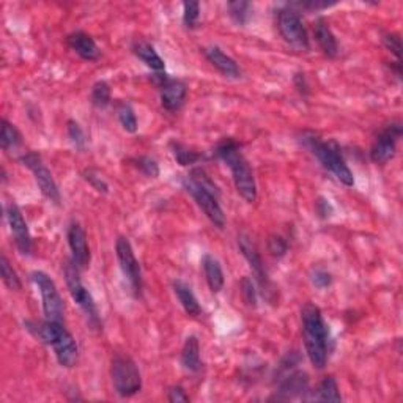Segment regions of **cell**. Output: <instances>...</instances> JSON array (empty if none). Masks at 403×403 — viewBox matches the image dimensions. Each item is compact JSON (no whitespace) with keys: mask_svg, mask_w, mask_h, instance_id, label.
<instances>
[{"mask_svg":"<svg viewBox=\"0 0 403 403\" xmlns=\"http://www.w3.org/2000/svg\"><path fill=\"white\" fill-rule=\"evenodd\" d=\"M301 325L305 353L313 367L322 370L330 356V330L322 310L312 303L304 304L301 309Z\"/></svg>","mask_w":403,"mask_h":403,"instance_id":"obj_1","label":"cell"},{"mask_svg":"<svg viewBox=\"0 0 403 403\" xmlns=\"http://www.w3.org/2000/svg\"><path fill=\"white\" fill-rule=\"evenodd\" d=\"M214 156L232 172L235 189L248 204L257 200V183L249 162L241 153V145L234 137H224L214 147Z\"/></svg>","mask_w":403,"mask_h":403,"instance_id":"obj_2","label":"cell"},{"mask_svg":"<svg viewBox=\"0 0 403 403\" xmlns=\"http://www.w3.org/2000/svg\"><path fill=\"white\" fill-rule=\"evenodd\" d=\"M300 140L301 144L308 148L313 156H315L317 161L322 164L326 170H330L342 184L352 188L355 184L353 172L350 170L345 159H343L337 142L335 140L325 142L320 139L317 134H313L310 131H304L301 134Z\"/></svg>","mask_w":403,"mask_h":403,"instance_id":"obj_3","label":"cell"},{"mask_svg":"<svg viewBox=\"0 0 403 403\" xmlns=\"http://www.w3.org/2000/svg\"><path fill=\"white\" fill-rule=\"evenodd\" d=\"M63 276H65L66 287H68V292L73 298V301L79 305L82 312H84L88 325L92 326V330H100L103 323H101L98 308H96V303L93 300L92 293L88 292V290L84 287V283H82L80 270H79V266L73 262V260H68V262L65 263Z\"/></svg>","mask_w":403,"mask_h":403,"instance_id":"obj_4","label":"cell"},{"mask_svg":"<svg viewBox=\"0 0 403 403\" xmlns=\"http://www.w3.org/2000/svg\"><path fill=\"white\" fill-rule=\"evenodd\" d=\"M110 377L115 392L122 399H130L142 389V375L131 356L115 353L110 362Z\"/></svg>","mask_w":403,"mask_h":403,"instance_id":"obj_5","label":"cell"},{"mask_svg":"<svg viewBox=\"0 0 403 403\" xmlns=\"http://www.w3.org/2000/svg\"><path fill=\"white\" fill-rule=\"evenodd\" d=\"M276 22H278V31L283 41L288 43L290 46L301 51H308L310 48L308 31H305L300 11L286 4L278 10V21Z\"/></svg>","mask_w":403,"mask_h":403,"instance_id":"obj_6","label":"cell"},{"mask_svg":"<svg viewBox=\"0 0 403 403\" xmlns=\"http://www.w3.org/2000/svg\"><path fill=\"white\" fill-rule=\"evenodd\" d=\"M31 279L36 286V288L40 290L44 318L51 320V322L63 323L65 304H63L61 293H58L56 282L43 271H33L31 274Z\"/></svg>","mask_w":403,"mask_h":403,"instance_id":"obj_7","label":"cell"},{"mask_svg":"<svg viewBox=\"0 0 403 403\" xmlns=\"http://www.w3.org/2000/svg\"><path fill=\"white\" fill-rule=\"evenodd\" d=\"M238 248H240L246 262L249 263V268L253 273V278H256L260 290H262V295L268 301L273 303L276 296V288L273 287V283L265 271L263 258L260 256L256 243L251 240V236H248L246 234H240L238 235Z\"/></svg>","mask_w":403,"mask_h":403,"instance_id":"obj_8","label":"cell"},{"mask_svg":"<svg viewBox=\"0 0 403 403\" xmlns=\"http://www.w3.org/2000/svg\"><path fill=\"white\" fill-rule=\"evenodd\" d=\"M19 162H22V166H26L28 170L32 172L35 177V182L38 184V188L41 194L46 197L49 202L56 205H61V191H58V186L52 177L51 170L46 167V164L43 162L41 156L36 152H26L19 158Z\"/></svg>","mask_w":403,"mask_h":403,"instance_id":"obj_9","label":"cell"},{"mask_svg":"<svg viewBox=\"0 0 403 403\" xmlns=\"http://www.w3.org/2000/svg\"><path fill=\"white\" fill-rule=\"evenodd\" d=\"M183 188L186 189V192L191 194L194 202H196L197 206L202 211H204L206 218L211 221L214 227H218L221 230L226 227V214H224L222 211L219 199L216 194L206 191L205 188H202L200 184L191 180L189 177H186L183 180Z\"/></svg>","mask_w":403,"mask_h":403,"instance_id":"obj_10","label":"cell"},{"mask_svg":"<svg viewBox=\"0 0 403 403\" xmlns=\"http://www.w3.org/2000/svg\"><path fill=\"white\" fill-rule=\"evenodd\" d=\"M115 253H117L118 265H120V270L126 278V281L130 282L132 293L136 296H140L142 287H144V282H142V270H140V265L137 262L136 256H134L132 246L128 238L126 236L117 238Z\"/></svg>","mask_w":403,"mask_h":403,"instance_id":"obj_11","label":"cell"},{"mask_svg":"<svg viewBox=\"0 0 403 403\" xmlns=\"http://www.w3.org/2000/svg\"><path fill=\"white\" fill-rule=\"evenodd\" d=\"M403 128L400 122H391L378 132L370 147V159L375 164L389 162L395 152H397V142L402 137Z\"/></svg>","mask_w":403,"mask_h":403,"instance_id":"obj_12","label":"cell"},{"mask_svg":"<svg viewBox=\"0 0 403 403\" xmlns=\"http://www.w3.org/2000/svg\"><path fill=\"white\" fill-rule=\"evenodd\" d=\"M155 85L159 90L161 106L167 112H177L183 108L188 87L180 79H172L166 73H156L153 76Z\"/></svg>","mask_w":403,"mask_h":403,"instance_id":"obj_13","label":"cell"},{"mask_svg":"<svg viewBox=\"0 0 403 403\" xmlns=\"http://www.w3.org/2000/svg\"><path fill=\"white\" fill-rule=\"evenodd\" d=\"M5 214L18 251L22 253V256H28V253L32 252V235L31 230H28L24 216H22V211L19 210V206L16 204H10L6 206Z\"/></svg>","mask_w":403,"mask_h":403,"instance_id":"obj_14","label":"cell"},{"mask_svg":"<svg viewBox=\"0 0 403 403\" xmlns=\"http://www.w3.org/2000/svg\"><path fill=\"white\" fill-rule=\"evenodd\" d=\"M52 350H54V355L57 357V362L62 365L65 369H71L78 362V343L76 339L73 337V334L66 330L63 323L58 326L57 334L54 340L51 343Z\"/></svg>","mask_w":403,"mask_h":403,"instance_id":"obj_15","label":"cell"},{"mask_svg":"<svg viewBox=\"0 0 403 403\" xmlns=\"http://www.w3.org/2000/svg\"><path fill=\"white\" fill-rule=\"evenodd\" d=\"M66 238H68V246L71 249V260L79 266V270H87L90 265V248H88L84 227L79 222L73 221L66 230Z\"/></svg>","mask_w":403,"mask_h":403,"instance_id":"obj_16","label":"cell"},{"mask_svg":"<svg viewBox=\"0 0 403 403\" xmlns=\"http://www.w3.org/2000/svg\"><path fill=\"white\" fill-rule=\"evenodd\" d=\"M66 43L71 51L76 52V54L85 62H96L100 61L101 57V49L98 48V44L93 40L92 35H88L87 32H73L66 36Z\"/></svg>","mask_w":403,"mask_h":403,"instance_id":"obj_17","label":"cell"},{"mask_svg":"<svg viewBox=\"0 0 403 403\" xmlns=\"http://www.w3.org/2000/svg\"><path fill=\"white\" fill-rule=\"evenodd\" d=\"M204 56L213 68L218 70L222 76L230 78V79H240L241 78V68L238 63L234 61L232 57L227 56L221 48L218 46H208L202 49Z\"/></svg>","mask_w":403,"mask_h":403,"instance_id":"obj_18","label":"cell"},{"mask_svg":"<svg viewBox=\"0 0 403 403\" xmlns=\"http://www.w3.org/2000/svg\"><path fill=\"white\" fill-rule=\"evenodd\" d=\"M313 35L318 43L320 49L323 51V54L330 58H335L339 56V43L335 35L333 33L330 24L325 18H318L313 22Z\"/></svg>","mask_w":403,"mask_h":403,"instance_id":"obj_19","label":"cell"},{"mask_svg":"<svg viewBox=\"0 0 403 403\" xmlns=\"http://www.w3.org/2000/svg\"><path fill=\"white\" fill-rule=\"evenodd\" d=\"M131 49L134 52V56H136L139 61L144 62L152 71L162 73L166 70V63H164L162 57L158 54V51L155 49L153 44L142 38H137L132 41Z\"/></svg>","mask_w":403,"mask_h":403,"instance_id":"obj_20","label":"cell"},{"mask_svg":"<svg viewBox=\"0 0 403 403\" xmlns=\"http://www.w3.org/2000/svg\"><path fill=\"white\" fill-rule=\"evenodd\" d=\"M202 268H204L205 279L211 293H219L224 288V283H226V278H224V271L219 260L213 257L211 253H205V256L202 257Z\"/></svg>","mask_w":403,"mask_h":403,"instance_id":"obj_21","label":"cell"},{"mask_svg":"<svg viewBox=\"0 0 403 403\" xmlns=\"http://www.w3.org/2000/svg\"><path fill=\"white\" fill-rule=\"evenodd\" d=\"M0 145H2V150L9 155L19 153L22 145H24L21 131L6 118H2V122H0Z\"/></svg>","mask_w":403,"mask_h":403,"instance_id":"obj_22","label":"cell"},{"mask_svg":"<svg viewBox=\"0 0 403 403\" xmlns=\"http://www.w3.org/2000/svg\"><path fill=\"white\" fill-rule=\"evenodd\" d=\"M180 361L183 369L191 373H199L202 370V360H200V343L196 335H189L184 340V345L182 348Z\"/></svg>","mask_w":403,"mask_h":403,"instance_id":"obj_23","label":"cell"},{"mask_svg":"<svg viewBox=\"0 0 403 403\" xmlns=\"http://www.w3.org/2000/svg\"><path fill=\"white\" fill-rule=\"evenodd\" d=\"M174 293L177 296V300L180 301L182 308L184 309V312L188 313L189 317H199L202 313V308L199 304V300L194 295L192 288L188 286V283L177 279L174 281Z\"/></svg>","mask_w":403,"mask_h":403,"instance_id":"obj_24","label":"cell"},{"mask_svg":"<svg viewBox=\"0 0 403 403\" xmlns=\"http://www.w3.org/2000/svg\"><path fill=\"white\" fill-rule=\"evenodd\" d=\"M312 399L317 402H342L339 384L335 382V378L333 375L325 377L322 382H320L315 394L312 395Z\"/></svg>","mask_w":403,"mask_h":403,"instance_id":"obj_25","label":"cell"},{"mask_svg":"<svg viewBox=\"0 0 403 403\" xmlns=\"http://www.w3.org/2000/svg\"><path fill=\"white\" fill-rule=\"evenodd\" d=\"M115 110H117V117H118V122H120V125H122V128L126 132L136 134L137 130H139V123H137L136 112H134L131 104L126 103V101L117 103Z\"/></svg>","mask_w":403,"mask_h":403,"instance_id":"obj_26","label":"cell"},{"mask_svg":"<svg viewBox=\"0 0 403 403\" xmlns=\"http://www.w3.org/2000/svg\"><path fill=\"white\" fill-rule=\"evenodd\" d=\"M170 150H172V155H174L175 161L183 167H188V166H192V164H197L202 158H204V156H202L200 153H197L196 150H192V148H189V147L180 144V142H172Z\"/></svg>","mask_w":403,"mask_h":403,"instance_id":"obj_27","label":"cell"},{"mask_svg":"<svg viewBox=\"0 0 403 403\" xmlns=\"http://www.w3.org/2000/svg\"><path fill=\"white\" fill-rule=\"evenodd\" d=\"M92 104L96 109H106L110 106L112 103V93H110V85L106 80H96L92 87V95H90Z\"/></svg>","mask_w":403,"mask_h":403,"instance_id":"obj_28","label":"cell"},{"mask_svg":"<svg viewBox=\"0 0 403 403\" xmlns=\"http://www.w3.org/2000/svg\"><path fill=\"white\" fill-rule=\"evenodd\" d=\"M227 10H229V16L232 18L234 22H236L238 26H246L251 19L252 4L243 2V0H236V2L227 4Z\"/></svg>","mask_w":403,"mask_h":403,"instance_id":"obj_29","label":"cell"},{"mask_svg":"<svg viewBox=\"0 0 403 403\" xmlns=\"http://www.w3.org/2000/svg\"><path fill=\"white\" fill-rule=\"evenodd\" d=\"M0 274H2L4 283L11 290V292H19V290L22 288V283H21L18 273L14 271L10 260L6 258V256H4V253H2V257H0Z\"/></svg>","mask_w":403,"mask_h":403,"instance_id":"obj_30","label":"cell"},{"mask_svg":"<svg viewBox=\"0 0 403 403\" xmlns=\"http://www.w3.org/2000/svg\"><path fill=\"white\" fill-rule=\"evenodd\" d=\"M131 162L132 166L145 177L148 178L159 177V164L155 158H152V156H137V158H132Z\"/></svg>","mask_w":403,"mask_h":403,"instance_id":"obj_31","label":"cell"},{"mask_svg":"<svg viewBox=\"0 0 403 403\" xmlns=\"http://www.w3.org/2000/svg\"><path fill=\"white\" fill-rule=\"evenodd\" d=\"M66 132H68V137L71 140L73 147L79 152H84L87 145V139L82 126L76 120H68V123H66Z\"/></svg>","mask_w":403,"mask_h":403,"instance_id":"obj_32","label":"cell"},{"mask_svg":"<svg viewBox=\"0 0 403 403\" xmlns=\"http://www.w3.org/2000/svg\"><path fill=\"white\" fill-rule=\"evenodd\" d=\"M240 292H241V298L243 303L248 305L251 309L257 308V288L256 283L248 276H244L240 282Z\"/></svg>","mask_w":403,"mask_h":403,"instance_id":"obj_33","label":"cell"},{"mask_svg":"<svg viewBox=\"0 0 403 403\" xmlns=\"http://www.w3.org/2000/svg\"><path fill=\"white\" fill-rule=\"evenodd\" d=\"M200 19L199 2H183V24L186 28H196Z\"/></svg>","mask_w":403,"mask_h":403,"instance_id":"obj_34","label":"cell"},{"mask_svg":"<svg viewBox=\"0 0 403 403\" xmlns=\"http://www.w3.org/2000/svg\"><path fill=\"white\" fill-rule=\"evenodd\" d=\"M266 248H268V252H270L273 257L282 258V257L287 256L288 243H287L286 238L281 236V235H271L270 238H268Z\"/></svg>","mask_w":403,"mask_h":403,"instance_id":"obj_35","label":"cell"},{"mask_svg":"<svg viewBox=\"0 0 403 403\" xmlns=\"http://www.w3.org/2000/svg\"><path fill=\"white\" fill-rule=\"evenodd\" d=\"M82 177H84V180L90 184L96 192H100V194L109 192L108 182L104 180V178L95 169H85L84 172H82Z\"/></svg>","mask_w":403,"mask_h":403,"instance_id":"obj_36","label":"cell"},{"mask_svg":"<svg viewBox=\"0 0 403 403\" xmlns=\"http://www.w3.org/2000/svg\"><path fill=\"white\" fill-rule=\"evenodd\" d=\"M309 278H310L312 286L317 287L318 290H325L328 287H331V283H333L331 273L322 270V268H313L309 274Z\"/></svg>","mask_w":403,"mask_h":403,"instance_id":"obj_37","label":"cell"},{"mask_svg":"<svg viewBox=\"0 0 403 403\" xmlns=\"http://www.w3.org/2000/svg\"><path fill=\"white\" fill-rule=\"evenodd\" d=\"M383 46L394 54L397 62H402V40L397 33H384L383 35Z\"/></svg>","mask_w":403,"mask_h":403,"instance_id":"obj_38","label":"cell"},{"mask_svg":"<svg viewBox=\"0 0 403 403\" xmlns=\"http://www.w3.org/2000/svg\"><path fill=\"white\" fill-rule=\"evenodd\" d=\"M287 5H290L295 10L303 9V10H310V11H320V10L330 9V6H334L335 2L330 4V2H323V0H308V2H292Z\"/></svg>","mask_w":403,"mask_h":403,"instance_id":"obj_39","label":"cell"},{"mask_svg":"<svg viewBox=\"0 0 403 403\" xmlns=\"http://www.w3.org/2000/svg\"><path fill=\"white\" fill-rule=\"evenodd\" d=\"M315 211H317V214L320 216V218L326 219V218H330V216L333 214L334 208L331 205V202L328 200L326 197H318L315 200Z\"/></svg>","mask_w":403,"mask_h":403,"instance_id":"obj_40","label":"cell"},{"mask_svg":"<svg viewBox=\"0 0 403 403\" xmlns=\"http://www.w3.org/2000/svg\"><path fill=\"white\" fill-rule=\"evenodd\" d=\"M167 400L170 403H182V402H189V395L186 394L182 386H172L167 391Z\"/></svg>","mask_w":403,"mask_h":403,"instance_id":"obj_41","label":"cell"},{"mask_svg":"<svg viewBox=\"0 0 403 403\" xmlns=\"http://www.w3.org/2000/svg\"><path fill=\"white\" fill-rule=\"evenodd\" d=\"M293 84L295 88L298 90V93L303 95V96H308L310 93V88H309V82L308 78H305L304 73H296L293 76Z\"/></svg>","mask_w":403,"mask_h":403,"instance_id":"obj_42","label":"cell"}]
</instances>
